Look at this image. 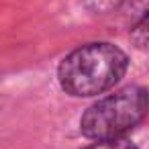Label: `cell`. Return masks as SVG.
<instances>
[{"label": "cell", "instance_id": "3957f363", "mask_svg": "<svg viewBox=\"0 0 149 149\" xmlns=\"http://www.w3.org/2000/svg\"><path fill=\"white\" fill-rule=\"evenodd\" d=\"M131 41L135 43L137 49L149 51V13L135 25V29L131 33Z\"/></svg>", "mask_w": 149, "mask_h": 149}, {"label": "cell", "instance_id": "277c9868", "mask_svg": "<svg viewBox=\"0 0 149 149\" xmlns=\"http://www.w3.org/2000/svg\"><path fill=\"white\" fill-rule=\"evenodd\" d=\"M84 149H137V147L127 139H110V141H98Z\"/></svg>", "mask_w": 149, "mask_h": 149}, {"label": "cell", "instance_id": "6da1fadb", "mask_svg": "<svg viewBox=\"0 0 149 149\" xmlns=\"http://www.w3.org/2000/svg\"><path fill=\"white\" fill-rule=\"evenodd\" d=\"M127 65L123 49L110 43H88L63 57L57 78L70 96L88 98L110 90L125 76Z\"/></svg>", "mask_w": 149, "mask_h": 149}, {"label": "cell", "instance_id": "7a4b0ae2", "mask_svg": "<svg viewBox=\"0 0 149 149\" xmlns=\"http://www.w3.org/2000/svg\"><path fill=\"white\" fill-rule=\"evenodd\" d=\"M147 110L149 92L139 86H127L92 104L84 112L80 129L88 139L96 141L123 139L127 131L145 118Z\"/></svg>", "mask_w": 149, "mask_h": 149}]
</instances>
